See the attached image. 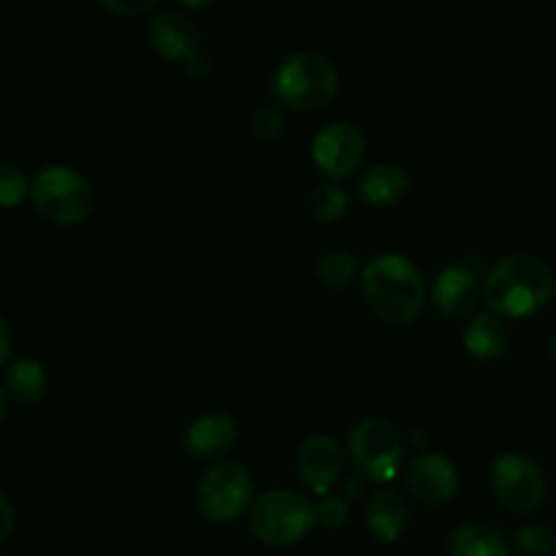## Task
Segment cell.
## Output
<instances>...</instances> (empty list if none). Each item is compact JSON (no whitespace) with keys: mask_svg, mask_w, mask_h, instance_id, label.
<instances>
[{"mask_svg":"<svg viewBox=\"0 0 556 556\" xmlns=\"http://www.w3.org/2000/svg\"><path fill=\"white\" fill-rule=\"evenodd\" d=\"M554 271L530 253L505 255L483 280V302L500 318H527L546 307L554 296Z\"/></svg>","mask_w":556,"mask_h":556,"instance_id":"1","label":"cell"},{"mask_svg":"<svg viewBox=\"0 0 556 556\" xmlns=\"http://www.w3.org/2000/svg\"><path fill=\"white\" fill-rule=\"evenodd\" d=\"M362 291L369 309L391 326L418 318L427 304V282L418 266L402 253H380L364 266Z\"/></svg>","mask_w":556,"mask_h":556,"instance_id":"2","label":"cell"},{"mask_svg":"<svg viewBox=\"0 0 556 556\" xmlns=\"http://www.w3.org/2000/svg\"><path fill=\"white\" fill-rule=\"evenodd\" d=\"M340 90V74L324 54L293 52L280 60L271 74V92L280 103L302 112L329 106Z\"/></svg>","mask_w":556,"mask_h":556,"instance_id":"3","label":"cell"},{"mask_svg":"<svg viewBox=\"0 0 556 556\" xmlns=\"http://www.w3.org/2000/svg\"><path fill=\"white\" fill-rule=\"evenodd\" d=\"M30 201L43 220L54 226H79L96 206V190L81 172L54 163L36 174L30 182Z\"/></svg>","mask_w":556,"mask_h":556,"instance_id":"4","label":"cell"},{"mask_svg":"<svg viewBox=\"0 0 556 556\" xmlns=\"http://www.w3.org/2000/svg\"><path fill=\"white\" fill-rule=\"evenodd\" d=\"M248 525L266 546H293L313 530L315 505L291 489H271L253 500Z\"/></svg>","mask_w":556,"mask_h":556,"instance_id":"5","label":"cell"},{"mask_svg":"<svg viewBox=\"0 0 556 556\" xmlns=\"http://www.w3.org/2000/svg\"><path fill=\"white\" fill-rule=\"evenodd\" d=\"M402 454L405 445L400 429L383 418H364L348 434V456L364 481H391L400 470Z\"/></svg>","mask_w":556,"mask_h":556,"instance_id":"6","label":"cell"},{"mask_svg":"<svg viewBox=\"0 0 556 556\" xmlns=\"http://www.w3.org/2000/svg\"><path fill=\"white\" fill-rule=\"evenodd\" d=\"M253 500V478L239 462H215L201 476L195 503L201 516L212 525H228L237 519Z\"/></svg>","mask_w":556,"mask_h":556,"instance_id":"7","label":"cell"},{"mask_svg":"<svg viewBox=\"0 0 556 556\" xmlns=\"http://www.w3.org/2000/svg\"><path fill=\"white\" fill-rule=\"evenodd\" d=\"M492 486L500 503L519 514L541 508L546 497V476L530 456L508 451L492 465Z\"/></svg>","mask_w":556,"mask_h":556,"instance_id":"8","label":"cell"},{"mask_svg":"<svg viewBox=\"0 0 556 556\" xmlns=\"http://www.w3.org/2000/svg\"><path fill=\"white\" fill-rule=\"evenodd\" d=\"M364 155H367V139H364L362 128L345 123V119H334L326 128H320L313 139L315 163L331 179H342L358 172Z\"/></svg>","mask_w":556,"mask_h":556,"instance_id":"9","label":"cell"},{"mask_svg":"<svg viewBox=\"0 0 556 556\" xmlns=\"http://www.w3.org/2000/svg\"><path fill=\"white\" fill-rule=\"evenodd\" d=\"M345 470V451L331 434L315 432L299 448V476L313 494L324 497L340 483Z\"/></svg>","mask_w":556,"mask_h":556,"instance_id":"10","label":"cell"},{"mask_svg":"<svg viewBox=\"0 0 556 556\" xmlns=\"http://www.w3.org/2000/svg\"><path fill=\"white\" fill-rule=\"evenodd\" d=\"M470 261L445 266L434 277L432 302L448 318H465V315L476 313L478 299L483 296L481 271H478V264H470Z\"/></svg>","mask_w":556,"mask_h":556,"instance_id":"11","label":"cell"},{"mask_svg":"<svg viewBox=\"0 0 556 556\" xmlns=\"http://www.w3.org/2000/svg\"><path fill=\"white\" fill-rule=\"evenodd\" d=\"M407 483L421 503L445 505L448 500H454L456 489H459V472H456L454 462L440 451H421L418 456H413Z\"/></svg>","mask_w":556,"mask_h":556,"instance_id":"12","label":"cell"},{"mask_svg":"<svg viewBox=\"0 0 556 556\" xmlns=\"http://www.w3.org/2000/svg\"><path fill=\"white\" fill-rule=\"evenodd\" d=\"M147 36L166 60H188L201 52V27L182 9H163L147 25Z\"/></svg>","mask_w":556,"mask_h":556,"instance_id":"13","label":"cell"},{"mask_svg":"<svg viewBox=\"0 0 556 556\" xmlns=\"http://www.w3.org/2000/svg\"><path fill=\"white\" fill-rule=\"evenodd\" d=\"M239 424L231 413L210 410L193 418L185 432V451L193 459H217L237 445Z\"/></svg>","mask_w":556,"mask_h":556,"instance_id":"14","label":"cell"},{"mask_svg":"<svg viewBox=\"0 0 556 556\" xmlns=\"http://www.w3.org/2000/svg\"><path fill=\"white\" fill-rule=\"evenodd\" d=\"M410 190V177L405 168L394 161H380L372 163L362 172L358 177V193L367 204L375 206H394Z\"/></svg>","mask_w":556,"mask_h":556,"instance_id":"15","label":"cell"},{"mask_svg":"<svg viewBox=\"0 0 556 556\" xmlns=\"http://www.w3.org/2000/svg\"><path fill=\"white\" fill-rule=\"evenodd\" d=\"M407 521H410V508H407L405 497L396 489H383V492H378L369 500L367 527L378 541H400L402 532L407 530Z\"/></svg>","mask_w":556,"mask_h":556,"instance_id":"16","label":"cell"},{"mask_svg":"<svg viewBox=\"0 0 556 556\" xmlns=\"http://www.w3.org/2000/svg\"><path fill=\"white\" fill-rule=\"evenodd\" d=\"M510 331L503 324V318L494 313H476L465 329V348L470 356L481 358V362H492V358L503 356L508 351Z\"/></svg>","mask_w":556,"mask_h":556,"instance_id":"17","label":"cell"},{"mask_svg":"<svg viewBox=\"0 0 556 556\" xmlns=\"http://www.w3.org/2000/svg\"><path fill=\"white\" fill-rule=\"evenodd\" d=\"M448 556H510V546L497 527L467 521L451 532Z\"/></svg>","mask_w":556,"mask_h":556,"instance_id":"18","label":"cell"},{"mask_svg":"<svg viewBox=\"0 0 556 556\" xmlns=\"http://www.w3.org/2000/svg\"><path fill=\"white\" fill-rule=\"evenodd\" d=\"M47 369L36 362V358H16L9 364V372H5V389L9 396L20 405H36L47 396Z\"/></svg>","mask_w":556,"mask_h":556,"instance_id":"19","label":"cell"},{"mask_svg":"<svg viewBox=\"0 0 556 556\" xmlns=\"http://www.w3.org/2000/svg\"><path fill=\"white\" fill-rule=\"evenodd\" d=\"M315 275L324 282L326 288H334V291H342V288L353 286L358 277V261L353 253H345V250H329L318 258L315 264Z\"/></svg>","mask_w":556,"mask_h":556,"instance_id":"20","label":"cell"},{"mask_svg":"<svg viewBox=\"0 0 556 556\" xmlns=\"http://www.w3.org/2000/svg\"><path fill=\"white\" fill-rule=\"evenodd\" d=\"M309 210H313L315 220L320 223L340 220L348 210V193L337 182L315 185L313 193H309Z\"/></svg>","mask_w":556,"mask_h":556,"instance_id":"21","label":"cell"},{"mask_svg":"<svg viewBox=\"0 0 556 556\" xmlns=\"http://www.w3.org/2000/svg\"><path fill=\"white\" fill-rule=\"evenodd\" d=\"M516 552L521 556H552L556 552V532L546 525H527L516 532Z\"/></svg>","mask_w":556,"mask_h":556,"instance_id":"22","label":"cell"},{"mask_svg":"<svg viewBox=\"0 0 556 556\" xmlns=\"http://www.w3.org/2000/svg\"><path fill=\"white\" fill-rule=\"evenodd\" d=\"M30 195V182H27V174L22 172L16 163L0 161V206L9 210V206L22 204V201Z\"/></svg>","mask_w":556,"mask_h":556,"instance_id":"23","label":"cell"},{"mask_svg":"<svg viewBox=\"0 0 556 556\" xmlns=\"http://www.w3.org/2000/svg\"><path fill=\"white\" fill-rule=\"evenodd\" d=\"M288 123L286 114L277 106H261L255 109L253 117H250V130H253L255 139L261 141H277L282 134H286Z\"/></svg>","mask_w":556,"mask_h":556,"instance_id":"24","label":"cell"},{"mask_svg":"<svg viewBox=\"0 0 556 556\" xmlns=\"http://www.w3.org/2000/svg\"><path fill=\"white\" fill-rule=\"evenodd\" d=\"M351 516L345 497H324L315 505V521H320L324 527H342Z\"/></svg>","mask_w":556,"mask_h":556,"instance_id":"25","label":"cell"},{"mask_svg":"<svg viewBox=\"0 0 556 556\" xmlns=\"http://www.w3.org/2000/svg\"><path fill=\"white\" fill-rule=\"evenodd\" d=\"M103 9L114 11V14H125V16H139L144 11L155 9V0H141V3H114V0H103Z\"/></svg>","mask_w":556,"mask_h":556,"instance_id":"26","label":"cell"},{"mask_svg":"<svg viewBox=\"0 0 556 556\" xmlns=\"http://www.w3.org/2000/svg\"><path fill=\"white\" fill-rule=\"evenodd\" d=\"M185 68H188V74L193 76V79H204V76H210V71H212L210 54L201 49V52H195L193 58L185 60Z\"/></svg>","mask_w":556,"mask_h":556,"instance_id":"27","label":"cell"},{"mask_svg":"<svg viewBox=\"0 0 556 556\" xmlns=\"http://www.w3.org/2000/svg\"><path fill=\"white\" fill-rule=\"evenodd\" d=\"M11 530H14V508H11L9 500L0 494V543L11 535Z\"/></svg>","mask_w":556,"mask_h":556,"instance_id":"28","label":"cell"},{"mask_svg":"<svg viewBox=\"0 0 556 556\" xmlns=\"http://www.w3.org/2000/svg\"><path fill=\"white\" fill-rule=\"evenodd\" d=\"M11 348H14V337H11L9 324H5V320L0 318V367H3V364L9 362Z\"/></svg>","mask_w":556,"mask_h":556,"instance_id":"29","label":"cell"},{"mask_svg":"<svg viewBox=\"0 0 556 556\" xmlns=\"http://www.w3.org/2000/svg\"><path fill=\"white\" fill-rule=\"evenodd\" d=\"M3 418H5V391L0 389V424H3Z\"/></svg>","mask_w":556,"mask_h":556,"instance_id":"30","label":"cell"},{"mask_svg":"<svg viewBox=\"0 0 556 556\" xmlns=\"http://www.w3.org/2000/svg\"><path fill=\"white\" fill-rule=\"evenodd\" d=\"M548 356H552V358H554V362H556V331H554L552 342H548Z\"/></svg>","mask_w":556,"mask_h":556,"instance_id":"31","label":"cell"}]
</instances>
